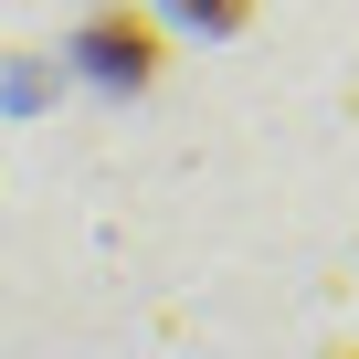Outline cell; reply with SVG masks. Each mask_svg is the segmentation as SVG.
Returning a JSON list of instances; mask_svg holds the SVG:
<instances>
[{"instance_id":"1","label":"cell","mask_w":359,"mask_h":359,"mask_svg":"<svg viewBox=\"0 0 359 359\" xmlns=\"http://www.w3.org/2000/svg\"><path fill=\"white\" fill-rule=\"evenodd\" d=\"M74 64H85L95 85L137 95V85L169 74V43H158V22L137 11V0H106V11H85V32H74Z\"/></svg>"},{"instance_id":"2","label":"cell","mask_w":359,"mask_h":359,"mask_svg":"<svg viewBox=\"0 0 359 359\" xmlns=\"http://www.w3.org/2000/svg\"><path fill=\"white\" fill-rule=\"evenodd\" d=\"M180 11H191L201 32H243V22H254V0H180Z\"/></svg>"},{"instance_id":"3","label":"cell","mask_w":359,"mask_h":359,"mask_svg":"<svg viewBox=\"0 0 359 359\" xmlns=\"http://www.w3.org/2000/svg\"><path fill=\"white\" fill-rule=\"evenodd\" d=\"M327 359H359V348H327Z\"/></svg>"}]
</instances>
